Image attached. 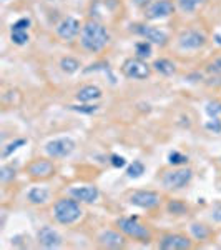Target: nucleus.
Wrapping results in <instances>:
<instances>
[{"label":"nucleus","mask_w":221,"mask_h":250,"mask_svg":"<svg viewBox=\"0 0 221 250\" xmlns=\"http://www.w3.org/2000/svg\"><path fill=\"white\" fill-rule=\"evenodd\" d=\"M80 42L88 52H100L110 42V34L102 23L95 20H88L80 32Z\"/></svg>","instance_id":"1"},{"label":"nucleus","mask_w":221,"mask_h":250,"mask_svg":"<svg viewBox=\"0 0 221 250\" xmlns=\"http://www.w3.org/2000/svg\"><path fill=\"white\" fill-rule=\"evenodd\" d=\"M82 213L83 210L80 207V202L75 200L74 197L72 199H58L54 205V217L62 225L75 224L77 220H80Z\"/></svg>","instance_id":"2"},{"label":"nucleus","mask_w":221,"mask_h":250,"mask_svg":"<svg viewBox=\"0 0 221 250\" xmlns=\"http://www.w3.org/2000/svg\"><path fill=\"white\" fill-rule=\"evenodd\" d=\"M116 225H118L120 230L125 233V235L140 242H147L148 244L151 240V237H153L150 229L147 225H143L136 217H122V219L116 220Z\"/></svg>","instance_id":"3"},{"label":"nucleus","mask_w":221,"mask_h":250,"mask_svg":"<svg viewBox=\"0 0 221 250\" xmlns=\"http://www.w3.org/2000/svg\"><path fill=\"white\" fill-rule=\"evenodd\" d=\"M193 179L191 168H173V170L163 172L162 184L168 190H178V188L186 187Z\"/></svg>","instance_id":"4"},{"label":"nucleus","mask_w":221,"mask_h":250,"mask_svg":"<svg viewBox=\"0 0 221 250\" xmlns=\"http://www.w3.org/2000/svg\"><path fill=\"white\" fill-rule=\"evenodd\" d=\"M75 150V142L70 137H60V139H54L45 145V152L52 159H63L68 157Z\"/></svg>","instance_id":"5"},{"label":"nucleus","mask_w":221,"mask_h":250,"mask_svg":"<svg viewBox=\"0 0 221 250\" xmlns=\"http://www.w3.org/2000/svg\"><path fill=\"white\" fill-rule=\"evenodd\" d=\"M122 70L128 79H135V80H143V79L150 77V74H151L150 65H148L147 62H143V59H138V57L125 60Z\"/></svg>","instance_id":"6"},{"label":"nucleus","mask_w":221,"mask_h":250,"mask_svg":"<svg viewBox=\"0 0 221 250\" xmlns=\"http://www.w3.org/2000/svg\"><path fill=\"white\" fill-rule=\"evenodd\" d=\"M128 200H130L131 205H136V207H140V208L150 210V208H155L162 204V195L153 190H136L131 193Z\"/></svg>","instance_id":"7"},{"label":"nucleus","mask_w":221,"mask_h":250,"mask_svg":"<svg viewBox=\"0 0 221 250\" xmlns=\"http://www.w3.org/2000/svg\"><path fill=\"white\" fill-rule=\"evenodd\" d=\"M173 14H175V3L171 0H155V2H151L147 7V12H145L148 20L166 19Z\"/></svg>","instance_id":"8"},{"label":"nucleus","mask_w":221,"mask_h":250,"mask_svg":"<svg viewBox=\"0 0 221 250\" xmlns=\"http://www.w3.org/2000/svg\"><path fill=\"white\" fill-rule=\"evenodd\" d=\"M70 197H74L75 200L83 204H93L98 200L100 190L95 185H78V187H70L68 188Z\"/></svg>","instance_id":"9"},{"label":"nucleus","mask_w":221,"mask_h":250,"mask_svg":"<svg viewBox=\"0 0 221 250\" xmlns=\"http://www.w3.org/2000/svg\"><path fill=\"white\" fill-rule=\"evenodd\" d=\"M38 244L42 245L43 249H58L62 247V235L55 230L54 227H42L37 233Z\"/></svg>","instance_id":"10"},{"label":"nucleus","mask_w":221,"mask_h":250,"mask_svg":"<svg viewBox=\"0 0 221 250\" xmlns=\"http://www.w3.org/2000/svg\"><path fill=\"white\" fill-rule=\"evenodd\" d=\"M178 43L183 50H196V48L203 47L206 43V37L198 30H188L180 35Z\"/></svg>","instance_id":"11"},{"label":"nucleus","mask_w":221,"mask_h":250,"mask_svg":"<svg viewBox=\"0 0 221 250\" xmlns=\"http://www.w3.org/2000/svg\"><path fill=\"white\" fill-rule=\"evenodd\" d=\"M191 247V240L184 235H180V233H168L160 240V249L163 250H184Z\"/></svg>","instance_id":"12"},{"label":"nucleus","mask_w":221,"mask_h":250,"mask_svg":"<svg viewBox=\"0 0 221 250\" xmlns=\"http://www.w3.org/2000/svg\"><path fill=\"white\" fill-rule=\"evenodd\" d=\"M27 172H29V175L34 177V179H47V177L54 175L55 165L54 162H50V160L38 159V160H34V162L27 167Z\"/></svg>","instance_id":"13"},{"label":"nucleus","mask_w":221,"mask_h":250,"mask_svg":"<svg viewBox=\"0 0 221 250\" xmlns=\"http://www.w3.org/2000/svg\"><path fill=\"white\" fill-rule=\"evenodd\" d=\"M135 27H136V29H135L136 34H140L143 39H147L148 42L156 43V45H160V47L166 45L168 35L165 34L163 30L155 29V27H150V25H135Z\"/></svg>","instance_id":"14"},{"label":"nucleus","mask_w":221,"mask_h":250,"mask_svg":"<svg viewBox=\"0 0 221 250\" xmlns=\"http://www.w3.org/2000/svg\"><path fill=\"white\" fill-rule=\"evenodd\" d=\"M82 32V27H80V22L75 17H67L63 19L62 22L57 25V34L60 39L63 40H72Z\"/></svg>","instance_id":"15"},{"label":"nucleus","mask_w":221,"mask_h":250,"mask_svg":"<svg viewBox=\"0 0 221 250\" xmlns=\"http://www.w3.org/2000/svg\"><path fill=\"white\" fill-rule=\"evenodd\" d=\"M98 242L100 245H103L107 249H118L125 244V237L115 230H103L98 235Z\"/></svg>","instance_id":"16"},{"label":"nucleus","mask_w":221,"mask_h":250,"mask_svg":"<svg viewBox=\"0 0 221 250\" xmlns=\"http://www.w3.org/2000/svg\"><path fill=\"white\" fill-rule=\"evenodd\" d=\"M75 97H77L78 102H83V104L93 102V100H98L100 97H102V90L96 85H85L80 88Z\"/></svg>","instance_id":"17"},{"label":"nucleus","mask_w":221,"mask_h":250,"mask_svg":"<svg viewBox=\"0 0 221 250\" xmlns=\"http://www.w3.org/2000/svg\"><path fill=\"white\" fill-rule=\"evenodd\" d=\"M48 199H50V192H48L47 188H43V187H34V188H30L29 193H27V200H29L30 204H34V205L47 204Z\"/></svg>","instance_id":"18"},{"label":"nucleus","mask_w":221,"mask_h":250,"mask_svg":"<svg viewBox=\"0 0 221 250\" xmlns=\"http://www.w3.org/2000/svg\"><path fill=\"white\" fill-rule=\"evenodd\" d=\"M153 68L156 72H160L162 75H173L175 72H176V67H175V63L171 62V60H168V59H158V60H155V63H153Z\"/></svg>","instance_id":"19"},{"label":"nucleus","mask_w":221,"mask_h":250,"mask_svg":"<svg viewBox=\"0 0 221 250\" xmlns=\"http://www.w3.org/2000/svg\"><path fill=\"white\" fill-rule=\"evenodd\" d=\"M208 0H176V5L180 7L183 12H195L198 10L200 7H203L204 3H206Z\"/></svg>","instance_id":"20"},{"label":"nucleus","mask_w":221,"mask_h":250,"mask_svg":"<svg viewBox=\"0 0 221 250\" xmlns=\"http://www.w3.org/2000/svg\"><path fill=\"white\" fill-rule=\"evenodd\" d=\"M190 232L196 240H206L210 237V229L203 224H198V222L190 225Z\"/></svg>","instance_id":"21"},{"label":"nucleus","mask_w":221,"mask_h":250,"mask_svg":"<svg viewBox=\"0 0 221 250\" xmlns=\"http://www.w3.org/2000/svg\"><path fill=\"white\" fill-rule=\"evenodd\" d=\"M10 39L15 45H25L30 40L29 37V30H20V29H10Z\"/></svg>","instance_id":"22"},{"label":"nucleus","mask_w":221,"mask_h":250,"mask_svg":"<svg viewBox=\"0 0 221 250\" xmlns=\"http://www.w3.org/2000/svg\"><path fill=\"white\" fill-rule=\"evenodd\" d=\"M60 68H62L65 74H75L80 68V62L74 57H63L60 60Z\"/></svg>","instance_id":"23"},{"label":"nucleus","mask_w":221,"mask_h":250,"mask_svg":"<svg viewBox=\"0 0 221 250\" xmlns=\"http://www.w3.org/2000/svg\"><path fill=\"white\" fill-rule=\"evenodd\" d=\"M143 173H145V165L143 162H140V160H133L127 168V175L130 177V179H140Z\"/></svg>","instance_id":"24"},{"label":"nucleus","mask_w":221,"mask_h":250,"mask_svg":"<svg viewBox=\"0 0 221 250\" xmlns=\"http://www.w3.org/2000/svg\"><path fill=\"white\" fill-rule=\"evenodd\" d=\"M135 52L138 59H148L151 55V42L148 40H142L135 45Z\"/></svg>","instance_id":"25"},{"label":"nucleus","mask_w":221,"mask_h":250,"mask_svg":"<svg viewBox=\"0 0 221 250\" xmlns=\"http://www.w3.org/2000/svg\"><path fill=\"white\" fill-rule=\"evenodd\" d=\"M25 144H27V140H25V139H17V140H14V142H10L9 145H5V147H3L2 157H3V159H7V157H10L15 150H18V148L22 147V145H25Z\"/></svg>","instance_id":"26"},{"label":"nucleus","mask_w":221,"mask_h":250,"mask_svg":"<svg viewBox=\"0 0 221 250\" xmlns=\"http://www.w3.org/2000/svg\"><path fill=\"white\" fill-rule=\"evenodd\" d=\"M188 162V155L182 154V152H171L170 155H168V164L170 165H175V167H178V165H183Z\"/></svg>","instance_id":"27"},{"label":"nucleus","mask_w":221,"mask_h":250,"mask_svg":"<svg viewBox=\"0 0 221 250\" xmlns=\"http://www.w3.org/2000/svg\"><path fill=\"white\" fill-rule=\"evenodd\" d=\"M15 177V168L12 167V165H3L2 168H0V182L2 184H7L10 182V180H14Z\"/></svg>","instance_id":"28"},{"label":"nucleus","mask_w":221,"mask_h":250,"mask_svg":"<svg viewBox=\"0 0 221 250\" xmlns=\"http://www.w3.org/2000/svg\"><path fill=\"white\" fill-rule=\"evenodd\" d=\"M168 212L175 213V215H182V213L186 212V205L176 202V200H173V202L168 204Z\"/></svg>","instance_id":"29"},{"label":"nucleus","mask_w":221,"mask_h":250,"mask_svg":"<svg viewBox=\"0 0 221 250\" xmlns=\"http://www.w3.org/2000/svg\"><path fill=\"white\" fill-rule=\"evenodd\" d=\"M206 114L211 117V119H216L221 114V104L220 102H210L206 105Z\"/></svg>","instance_id":"30"},{"label":"nucleus","mask_w":221,"mask_h":250,"mask_svg":"<svg viewBox=\"0 0 221 250\" xmlns=\"http://www.w3.org/2000/svg\"><path fill=\"white\" fill-rule=\"evenodd\" d=\"M70 108L77 112H82V114H95L98 110V105H70Z\"/></svg>","instance_id":"31"},{"label":"nucleus","mask_w":221,"mask_h":250,"mask_svg":"<svg viewBox=\"0 0 221 250\" xmlns=\"http://www.w3.org/2000/svg\"><path fill=\"white\" fill-rule=\"evenodd\" d=\"M110 162H111V165H113V167H116V168H122V167H125V165H127L125 157L116 155V154H113V155L110 157Z\"/></svg>","instance_id":"32"},{"label":"nucleus","mask_w":221,"mask_h":250,"mask_svg":"<svg viewBox=\"0 0 221 250\" xmlns=\"http://www.w3.org/2000/svg\"><path fill=\"white\" fill-rule=\"evenodd\" d=\"M208 70L213 72V74H221V59L213 60L210 63V67H208Z\"/></svg>","instance_id":"33"},{"label":"nucleus","mask_w":221,"mask_h":250,"mask_svg":"<svg viewBox=\"0 0 221 250\" xmlns=\"http://www.w3.org/2000/svg\"><path fill=\"white\" fill-rule=\"evenodd\" d=\"M211 219L216 220V222H221V205H220V207H216V208H213Z\"/></svg>","instance_id":"34"},{"label":"nucleus","mask_w":221,"mask_h":250,"mask_svg":"<svg viewBox=\"0 0 221 250\" xmlns=\"http://www.w3.org/2000/svg\"><path fill=\"white\" fill-rule=\"evenodd\" d=\"M133 3H135V5H138V7H147V5H150V3H151V0H133Z\"/></svg>","instance_id":"35"},{"label":"nucleus","mask_w":221,"mask_h":250,"mask_svg":"<svg viewBox=\"0 0 221 250\" xmlns=\"http://www.w3.org/2000/svg\"><path fill=\"white\" fill-rule=\"evenodd\" d=\"M3 2H7V0H3Z\"/></svg>","instance_id":"36"}]
</instances>
